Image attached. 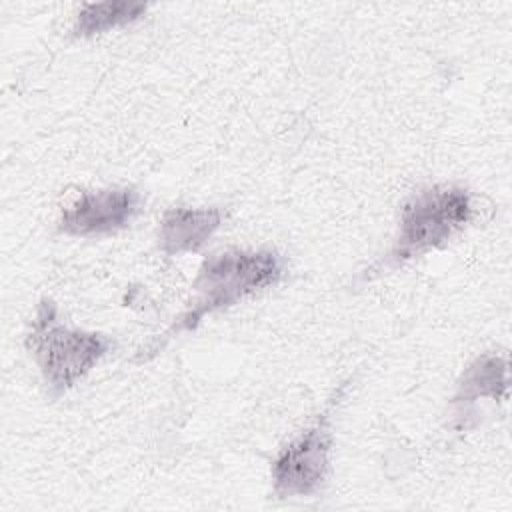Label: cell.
<instances>
[{"instance_id":"1","label":"cell","mask_w":512,"mask_h":512,"mask_svg":"<svg viewBox=\"0 0 512 512\" xmlns=\"http://www.w3.org/2000/svg\"><path fill=\"white\" fill-rule=\"evenodd\" d=\"M284 276V260L276 250H226L206 258L194 280L196 298L176 322L154 342L138 352L136 362L152 358L180 332L196 330L204 316L230 308L236 302L276 286Z\"/></svg>"},{"instance_id":"2","label":"cell","mask_w":512,"mask_h":512,"mask_svg":"<svg viewBox=\"0 0 512 512\" xmlns=\"http://www.w3.org/2000/svg\"><path fill=\"white\" fill-rule=\"evenodd\" d=\"M24 346L38 364L50 396H60L74 388L114 348V342L100 332L68 328L60 322L56 304L42 298Z\"/></svg>"},{"instance_id":"3","label":"cell","mask_w":512,"mask_h":512,"mask_svg":"<svg viewBox=\"0 0 512 512\" xmlns=\"http://www.w3.org/2000/svg\"><path fill=\"white\" fill-rule=\"evenodd\" d=\"M472 196L454 184H434L414 192L400 210L398 236L386 264L398 266L444 246L472 220Z\"/></svg>"},{"instance_id":"4","label":"cell","mask_w":512,"mask_h":512,"mask_svg":"<svg viewBox=\"0 0 512 512\" xmlns=\"http://www.w3.org/2000/svg\"><path fill=\"white\" fill-rule=\"evenodd\" d=\"M346 384L328 400L322 414L288 440L270 462L272 490L278 498L312 496L326 484L330 472V454L334 444L332 410L338 404Z\"/></svg>"},{"instance_id":"5","label":"cell","mask_w":512,"mask_h":512,"mask_svg":"<svg viewBox=\"0 0 512 512\" xmlns=\"http://www.w3.org/2000/svg\"><path fill=\"white\" fill-rule=\"evenodd\" d=\"M142 196L130 186H110L82 192L62 208L58 230L68 236L94 238L128 228L140 214Z\"/></svg>"},{"instance_id":"6","label":"cell","mask_w":512,"mask_h":512,"mask_svg":"<svg viewBox=\"0 0 512 512\" xmlns=\"http://www.w3.org/2000/svg\"><path fill=\"white\" fill-rule=\"evenodd\" d=\"M222 210L212 208H168L158 226V248L164 254L198 252L222 226Z\"/></svg>"},{"instance_id":"7","label":"cell","mask_w":512,"mask_h":512,"mask_svg":"<svg viewBox=\"0 0 512 512\" xmlns=\"http://www.w3.org/2000/svg\"><path fill=\"white\" fill-rule=\"evenodd\" d=\"M508 390V360L496 352L476 356L462 372L452 406H468L478 398L504 400Z\"/></svg>"},{"instance_id":"8","label":"cell","mask_w":512,"mask_h":512,"mask_svg":"<svg viewBox=\"0 0 512 512\" xmlns=\"http://www.w3.org/2000/svg\"><path fill=\"white\" fill-rule=\"evenodd\" d=\"M146 10H148L146 4L126 2V0L82 4L76 14L72 32L78 38H90L108 30L138 22L146 14Z\"/></svg>"}]
</instances>
